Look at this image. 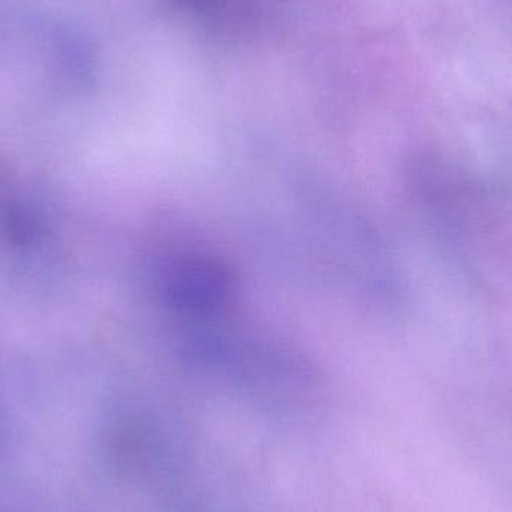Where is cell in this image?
<instances>
[{"label": "cell", "mask_w": 512, "mask_h": 512, "mask_svg": "<svg viewBox=\"0 0 512 512\" xmlns=\"http://www.w3.org/2000/svg\"><path fill=\"white\" fill-rule=\"evenodd\" d=\"M150 285L159 304L192 325L224 312L236 294L231 268L219 256L194 248L156 254Z\"/></svg>", "instance_id": "1"}]
</instances>
